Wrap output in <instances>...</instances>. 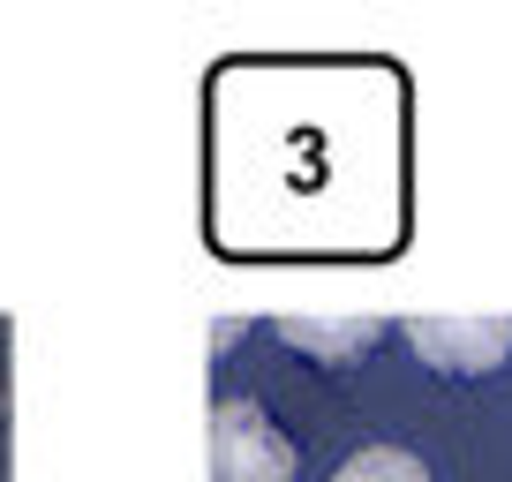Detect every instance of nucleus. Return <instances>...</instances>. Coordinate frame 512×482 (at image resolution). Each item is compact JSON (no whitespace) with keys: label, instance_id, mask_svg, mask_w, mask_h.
<instances>
[{"label":"nucleus","instance_id":"1","mask_svg":"<svg viewBox=\"0 0 512 482\" xmlns=\"http://www.w3.org/2000/svg\"><path fill=\"white\" fill-rule=\"evenodd\" d=\"M211 482H294V437L264 400H226L211 415Z\"/></svg>","mask_w":512,"mask_h":482},{"label":"nucleus","instance_id":"2","mask_svg":"<svg viewBox=\"0 0 512 482\" xmlns=\"http://www.w3.org/2000/svg\"><path fill=\"white\" fill-rule=\"evenodd\" d=\"M407 339L445 377H490L512 354V317H415Z\"/></svg>","mask_w":512,"mask_h":482},{"label":"nucleus","instance_id":"3","mask_svg":"<svg viewBox=\"0 0 512 482\" xmlns=\"http://www.w3.org/2000/svg\"><path fill=\"white\" fill-rule=\"evenodd\" d=\"M279 339L317 354V362H332V370H347V362H362L384 339V324L377 317H279Z\"/></svg>","mask_w":512,"mask_h":482},{"label":"nucleus","instance_id":"4","mask_svg":"<svg viewBox=\"0 0 512 482\" xmlns=\"http://www.w3.org/2000/svg\"><path fill=\"white\" fill-rule=\"evenodd\" d=\"M332 482H430V467H422L415 452H400V445H362Z\"/></svg>","mask_w":512,"mask_h":482}]
</instances>
